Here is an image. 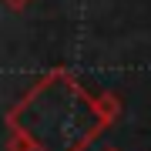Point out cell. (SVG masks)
<instances>
[{
    "instance_id": "obj_1",
    "label": "cell",
    "mask_w": 151,
    "mask_h": 151,
    "mask_svg": "<svg viewBox=\"0 0 151 151\" xmlns=\"http://www.w3.org/2000/svg\"><path fill=\"white\" fill-rule=\"evenodd\" d=\"M14 124L37 151H77L97 131V108L67 77L37 84L14 111Z\"/></svg>"
}]
</instances>
